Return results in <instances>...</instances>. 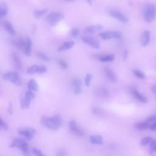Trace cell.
Masks as SVG:
<instances>
[{
  "label": "cell",
  "mask_w": 156,
  "mask_h": 156,
  "mask_svg": "<svg viewBox=\"0 0 156 156\" xmlns=\"http://www.w3.org/2000/svg\"><path fill=\"white\" fill-rule=\"evenodd\" d=\"M95 94L99 98H107L109 96L110 93L109 91L105 87H97L95 90Z\"/></svg>",
  "instance_id": "7c38bea8"
},
{
  "label": "cell",
  "mask_w": 156,
  "mask_h": 156,
  "mask_svg": "<svg viewBox=\"0 0 156 156\" xmlns=\"http://www.w3.org/2000/svg\"><path fill=\"white\" fill-rule=\"evenodd\" d=\"M32 98L28 96L26 94H24V97L21 99V109L25 110L28 109L30 105V102L32 101Z\"/></svg>",
  "instance_id": "e0dca14e"
},
{
  "label": "cell",
  "mask_w": 156,
  "mask_h": 156,
  "mask_svg": "<svg viewBox=\"0 0 156 156\" xmlns=\"http://www.w3.org/2000/svg\"><path fill=\"white\" fill-rule=\"evenodd\" d=\"M2 26L9 34H10L12 35H14L15 34V33H16L15 30L13 26L12 25V24L10 22H9L7 21H4L2 23Z\"/></svg>",
  "instance_id": "7402d4cb"
},
{
  "label": "cell",
  "mask_w": 156,
  "mask_h": 156,
  "mask_svg": "<svg viewBox=\"0 0 156 156\" xmlns=\"http://www.w3.org/2000/svg\"><path fill=\"white\" fill-rule=\"evenodd\" d=\"M12 43L18 49L23 50L25 45V38H19L16 40L13 41Z\"/></svg>",
  "instance_id": "d4e9b609"
},
{
  "label": "cell",
  "mask_w": 156,
  "mask_h": 156,
  "mask_svg": "<svg viewBox=\"0 0 156 156\" xmlns=\"http://www.w3.org/2000/svg\"><path fill=\"white\" fill-rule=\"evenodd\" d=\"M7 112L9 114H12V112H13V108H12V105L10 102L9 103V105H8V107H7Z\"/></svg>",
  "instance_id": "ab89813d"
},
{
  "label": "cell",
  "mask_w": 156,
  "mask_h": 156,
  "mask_svg": "<svg viewBox=\"0 0 156 156\" xmlns=\"http://www.w3.org/2000/svg\"><path fill=\"white\" fill-rule=\"evenodd\" d=\"M132 93L133 96L140 102L142 103H146L147 102V99L142 94H141L138 90L133 88L132 90Z\"/></svg>",
  "instance_id": "d6986e66"
},
{
  "label": "cell",
  "mask_w": 156,
  "mask_h": 156,
  "mask_svg": "<svg viewBox=\"0 0 156 156\" xmlns=\"http://www.w3.org/2000/svg\"><path fill=\"white\" fill-rule=\"evenodd\" d=\"M32 153L34 155H36L37 156H44V155H45L40 150H39L37 148H33L32 149Z\"/></svg>",
  "instance_id": "74e56055"
},
{
  "label": "cell",
  "mask_w": 156,
  "mask_h": 156,
  "mask_svg": "<svg viewBox=\"0 0 156 156\" xmlns=\"http://www.w3.org/2000/svg\"><path fill=\"white\" fill-rule=\"evenodd\" d=\"M82 40L94 49H99L100 48V43L95 38L90 36H83L82 37Z\"/></svg>",
  "instance_id": "52a82bcc"
},
{
  "label": "cell",
  "mask_w": 156,
  "mask_h": 156,
  "mask_svg": "<svg viewBox=\"0 0 156 156\" xmlns=\"http://www.w3.org/2000/svg\"><path fill=\"white\" fill-rule=\"evenodd\" d=\"M92 112L97 115V116H103L104 114V112L103 111L102 109H101V108L98 107H93L92 108Z\"/></svg>",
  "instance_id": "f546056e"
},
{
  "label": "cell",
  "mask_w": 156,
  "mask_h": 156,
  "mask_svg": "<svg viewBox=\"0 0 156 156\" xmlns=\"http://www.w3.org/2000/svg\"><path fill=\"white\" fill-rule=\"evenodd\" d=\"M104 71L105 75L111 82L115 83L116 81V76L115 73L111 69H110L109 68L105 67L104 69Z\"/></svg>",
  "instance_id": "2e32d148"
},
{
  "label": "cell",
  "mask_w": 156,
  "mask_h": 156,
  "mask_svg": "<svg viewBox=\"0 0 156 156\" xmlns=\"http://www.w3.org/2000/svg\"><path fill=\"white\" fill-rule=\"evenodd\" d=\"M27 142L26 141H24V140L20 139V138H16L12 141V143L10 145V147L12 148L17 147V148L20 149L24 144H25Z\"/></svg>",
  "instance_id": "603a6c76"
},
{
  "label": "cell",
  "mask_w": 156,
  "mask_h": 156,
  "mask_svg": "<svg viewBox=\"0 0 156 156\" xmlns=\"http://www.w3.org/2000/svg\"><path fill=\"white\" fill-rule=\"evenodd\" d=\"M63 18V15L60 12H51L45 18L48 23L52 26H55Z\"/></svg>",
  "instance_id": "277c9868"
},
{
  "label": "cell",
  "mask_w": 156,
  "mask_h": 156,
  "mask_svg": "<svg viewBox=\"0 0 156 156\" xmlns=\"http://www.w3.org/2000/svg\"><path fill=\"white\" fill-rule=\"evenodd\" d=\"M71 34L72 35V37H74V38H77L79 34V29L76 28V27H74L73 29H71Z\"/></svg>",
  "instance_id": "8d00e7d4"
},
{
  "label": "cell",
  "mask_w": 156,
  "mask_h": 156,
  "mask_svg": "<svg viewBox=\"0 0 156 156\" xmlns=\"http://www.w3.org/2000/svg\"><path fill=\"white\" fill-rule=\"evenodd\" d=\"M152 91L154 93L156 94V83L155 85H154L152 87Z\"/></svg>",
  "instance_id": "f6af8a7d"
},
{
  "label": "cell",
  "mask_w": 156,
  "mask_h": 156,
  "mask_svg": "<svg viewBox=\"0 0 156 156\" xmlns=\"http://www.w3.org/2000/svg\"><path fill=\"white\" fill-rule=\"evenodd\" d=\"M110 15L111 16H112L113 18L119 20V21L123 23H126L128 22V18L127 16H126L125 15H124L123 13H121L120 12L118 11V10H111L110 12Z\"/></svg>",
  "instance_id": "8fae6325"
},
{
  "label": "cell",
  "mask_w": 156,
  "mask_h": 156,
  "mask_svg": "<svg viewBox=\"0 0 156 156\" xmlns=\"http://www.w3.org/2000/svg\"><path fill=\"white\" fill-rule=\"evenodd\" d=\"M92 75L90 73H88L86 74V76H85V85L87 86V87H89L90 85V82H91V80L92 79Z\"/></svg>",
  "instance_id": "836d02e7"
},
{
  "label": "cell",
  "mask_w": 156,
  "mask_h": 156,
  "mask_svg": "<svg viewBox=\"0 0 156 156\" xmlns=\"http://www.w3.org/2000/svg\"><path fill=\"white\" fill-rule=\"evenodd\" d=\"M36 55H37V56L38 58H40V59H41V60H44V61L49 62V61L50 60L49 58L45 54H44V53H43V52H37Z\"/></svg>",
  "instance_id": "d6a6232c"
},
{
  "label": "cell",
  "mask_w": 156,
  "mask_h": 156,
  "mask_svg": "<svg viewBox=\"0 0 156 156\" xmlns=\"http://www.w3.org/2000/svg\"><path fill=\"white\" fill-rule=\"evenodd\" d=\"M99 37L104 40L116 38L119 39L122 37V34L119 31H106L99 34Z\"/></svg>",
  "instance_id": "8992f818"
},
{
  "label": "cell",
  "mask_w": 156,
  "mask_h": 156,
  "mask_svg": "<svg viewBox=\"0 0 156 156\" xmlns=\"http://www.w3.org/2000/svg\"><path fill=\"white\" fill-rule=\"evenodd\" d=\"M3 79L7 81H10L13 84L20 86L21 84V80L19 76V74L16 72L9 71L4 73L2 75Z\"/></svg>",
  "instance_id": "3957f363"
},
{
  "label": "cell",
  "mask_w": 156,
  "mask_h": 156,
  "mask_svg": "<svg viewBox=\"0 0 156 156\" xmlns=\"http://www.w3.org/2000/svg\"><path fill=\"white\" fill-rule=\"evenodd\" d=\"M67 1H72V0H67Z\"/></svg>",
  "instance_id": "7dc6e473"
},
{
  "label": "cell",
  "mask_w": 156,
  "mask_h": 156,
  "mask_svg": "<svg viewBox=\"0 0 156 156\" xmlns=\"http://www.w3.org/2000/svg\"><path fill=\"white\" fill-rule=\"evenodd\" d=\"M87 2H88V4H92V1H93V0H87Z\"/></svg>",
  "instance_id": "bcb514c9"
},
{
  "label": "cell",
  "mask_w": 156,
  "mask_h": 156,
  "mask_svg": "<svg viewBox=\"0 0 156 156\" xmlns=\"http://www.w3.org/2000/svg\"><path fill=\"white\" fill-rule=\"evenodd\" d=\"M47 12V10L43 9V10H36L34 11V16L35 18L39 19L41 18Z\"/></svg>",
  "instance_id": "f1b7e54d"
},
{
  "label": "cell",
  "mask_w": 156,
  "mask_h": 156,
  "mask_svg": "<svg viewBox=\"0 0 156 156\" xmlns=\"http://www.w3.org/2000/svg\"><path fill=\"white\" fill-rule=\"evenodd\" d=\"M69 127L70 130L73 132L75 135L78 136H83L85 133L84 132L82 131L80 128H79L77 126L76 122L75 120L72 119L69 122Z\"/></svg>",
  "instance_id": "30bf717a"
},
{
  "label": "cell",
  "mask_w": 156,
  "mask_h": 156,
  "mask_svg": "<svg viewBox=\"0 0 156 156\" xmlns=\"http://www.w3.org/2000/svg\"><path fill=\"white\" fill-rule=\"evenodd\" d=\"M115 59V55L114 54H109L104 56H100L98 57V60L102 62H112Z\"/></svg>",
  "instance_id": "4316f807"
},
{
  "label": "cell",
  "mask_w": 156,
  "mask_h": 156,
  "mask_svg": "<svg viewBox=\"0 0 156 156\" xmlns=\"http://www.w3.org/2000/svg\"><path fill=\"white\" fill-rule=\"evenodd\" d=\"M89 141L91 143L94 144H102L103 143L102 136L100 135H93L89 137Z\"/></svg>",
  "instance_id": "ffe728a7"
},
{
  "label": "cell",
  "mask_w": 156,
  "mask_h": 156,
  "mask_svg": "<svg viewBox=\"0 0 156 156\" xmlns=\"http://www.w3.org/2000/svg\"><path fill=\"white\" fill-rule=\"evenodd\" d=\"M156 17V7L153 4H147L144 9V19L147 23L152 22Z\"/></svg>",
  "instance_id": "7a4b0ae2"
},
{
  "label": "cell",
  "mask_w": 156,
  "mask_h": 156,
  "mask_svg": "<svg viewBox=\"0 0 156 156\" xmlns=\"http://www.w3.org/2000/svg\"><path fill=\"white\" fill-rule=\"evenodd\" d=\"M62 118L58 114L51 117L44 116L41 118V123L42 125L51 130H57L60 129L62 125Z\"/></svg>",
  "instance_id": "6da1fadb"
},
{
  "label": "cell",
  "mask_w": 156,
  "mask_h": 156,
  "mask_svg": "<svg viewBox=\"0 0 156 156\" xmlns=\"http://www.w3.org/2000/svg\"><path fill=\"white\" fill-rule=\"evenodd\" d=\"M20 135L23 136L29 140H32L37 135V130L32 127H26L20 129L18 131Z\"/></svg>",
  "instance_id": "5b68a950"
},
{
  "label": "cell",
  "mask_w": 156,
  "mask_h": 156,
  "mask_svg": "<svg viewBox=\"0 0 156 156\" xmlns=\"http://www.w3.org/2000/svg\"><path fill=\"white\" fill-rule=\"evenodd\" d=\"M149 152L151 154H154V153L156 152V146H153V147H150Z\"/></svg>",
  "instance_id": "7bdbcfd3"
},
{
  "label": "cell",
  "mask_w": 156,
  "mask_h": 156,
  "mask_svg": "<svg viewBox=\"0 0 156 156\" xmlns=\"http://www.w3.org/2000/svg\"><path fill=\"white\" fill-rule=\"evenodd\" d=\"M149 129H150L151 130L156 131V122H155L154 123L152 124L150 126Z\"/></svg>",
  "instance_id": "60d3db41"
},
{
  "label": "cell",
  "mask_w": 156,
  "mask_h": 156,
  "mask_svg": "<svg viewBox=\"0 0 156 156\" xmlns=\"http://www.w3.org/2000/svg\"><path fill=\"white\" fill-rule=\"evenodd\" d=\"M57 63L58 64L59 66H60L62 69H66L67 68H68L67 63H66L65 61H63V60H61V59L57 60Z\"/></svg>",
  "instance_id": "e575fe53"
},
{
  "label": "cell",
  "mask_w": 156,
  "mask_h": 156,
  "mask_svg": "<svg viewBox=\"0 0 156 156\" xmlns=\"http://www.w3.org/2000/svg\"><path fill=\"white\" fill-rule=\"evenodd\" d=\"M0 127L2 129H4V130H7L9 128L7 123L2 118H1V121H0Z\"/></svg>",
  "instance_id": "f35d334b"
},
{
  "label": "cell",
  "mask_w": 156,
  "mask_h": 156,
  "mask_svg": "<svg viewBox=\"0 0 156 156\" xmlns=\"http://www.w3.org/2000/svg\"><path fill=\"white\" fill-rule=\"evenodd\" d=\"M57 155H65L66 153H65L64 151H58Z\"/></svg>",
  "instance_id": "ee69618b"
},
{
  "label": "cell",
  "mask_w": 156,
  "mask_h": 156,
  "mask_svg": "<svg viewBox=\"0 0 156 156\" xmlns=\"http://www.w3.org/2000/svg\"><path fill=\"white\" fill-rule=\"evenodd\" d=\"M149 124L147 122H146V121L144 122H136L134 124V127L136 129L138 130H143L145 129H147L148 128H149Z\"/></svg>",
  "instance_id": "cb8c5ba5"
},
{
  "label": "cell",
  "mask_w": 156,
  "mask_h": 156,
  "mask_svg": "<svg viewBox=\"0 0 156 156\" xmlns=\"http://www.w3.org/2000/svg\"><path fill=\"white\" fill-rule=\"evenodd\" d=\"M71 87L73 90V91L76 94H79L82 91V81L80 79L74 78L71 79Z\"/></svg>",
  "instance_id": "9c48e42d"
},
{
  "label": "cell",
  "mask_w": 156,
  "mask_h": 156,
  "mask_svg": "<svg viewBox=\"0 0 156 156\" xmlns=\"http://www.w3.org/2000/svg\"><path fill=\"white\" fill-rule=\"evenodd\" d=\"M103 27L101 25H94L87 27L84 30V33L85 34H93L96 32L102 30Z\"/></svg>",
  "instance_id": "9a60e30c"
},
{
  "label": "cell",
  "mask_w": 156,
  "mask_h": 156,
  "mask_svg": "<svg viewBox=\"0 0 156 156\" xmlns=\"http://www.w3.org/2000/svg\"><path fill=\"white\" fill-rule=\"evenodd\" d=\"M74 45V41H65L63 43H62L58 48L57 51L58 52H62L65 51H67L72 48Z\"/></svg>",
  "instance_id": "ac0fdd59"
},
{
  "label": "cell",
  "mask_w": 156,
  "mask_h": 156,
  "mask_svg": "<svg viewBox=\"0 0 156 156\" xmlns=\"http://www.w3.org/2000/svg\"><path fill=\"white\" fill-rule=\"evenodd\" d=\"M128 57V51L127 50H124L123 52V60H126Z\"/></svg>",
  "instance_id": "b9f144b4"
},
{
  "label": "cell",
  "mask_w": 156,
  "mask_h": 156,
  "mask_svg": "<svg viewBox=\"0 0 156 156\" xmlns=\"http://www.w3.org/2000/svg\"><path fill=\"white\" fill-rule=\"evenodd\" d=\"M146 122H147L149 124V126H151L152 124L154 123L155 122H156V116L155 115H151L147 117V118L146 120ZM150 127V126H149Z\"/></svg>",
  "instance_id": "d590c367"
},
{
  "label": "cell",
  "mask_w": 156,
  "mask_h": 156,
  "mask_svg": "<svg viewBox=\"0 0 156 156\" xmlns=\"http://www.w3.org/2000/svg\"><path fill=\"white\" fill-rule=\"evenodd\" d=\"M47 71V68L44 65H34L30 66L27 69V73L29 74H32L34 73H44Z\"/></svg>",
  "instance_id": "ba28073f"
},
{
  "label": "cell",
  "mask_w": 156,
  "mask_h": 156,
  "mask_svg": "<svg viewBox=\"0 0 156 156\" xmlns=\"http://www.w3.org/2000/svg\"><path fill=\"white\" fill-rule=\"evenodd\" d=\"M153 138L151 136H146L143 138L141 141H140V144L143 146H145L146 145L149 144V143H151V141H152Z\"/></svg>",
  "instance_id": "4dcf8cb0"
},
{
  "label": "cell",
  "mask_w": 156,
  "mask_h": 156,
  "mask_svg": "<svg viewBox=\"0 0 156 156\" xmlns=\"http://www.w3.org/2000/svg\"><path fill=\"white\" fill-rule=\"evenodd\" d=\"M12 57L13 63L15 66L18 69H21L22 67H23L22 62H21L20 58L18 57V55L16 53H12Z\"/></svg>",
  "instance_id": "44dd1931"
},
{
  "label": "cell",
  "mask_w": 156,
  "mask_h": 156,
  "mask_svg": "<svg viewBox=\"0 0 156 156\" xmlns=\"http://www.w3.org/2000/svg\"><path fill=\"white\" fill-rule=\"evenodd\" d=\"M27 88L29 90L34 91H37L38 89V85L37 82L34 79H30L27 83Z\"/></svg>",
  "instance_id": "484cf974"
},
{
  "label": "cell",
  "mask_w": 156,
  "mask_h": 156,
  "mask_svg": "<svg viewBox=\"0 0 156 156\" xmlns=\"http://www.w3.org/2000/svg\"><path fill=\"white\" fill-rule=\"evenodd\" d=\"M151 34L150 31L145 30L143 32L141 36V44L143 46H146L150 42Z\"/></svg>",
  "instance_id": "4fadbf2b"
},
{
  "label": "cell",
  "mask_w": 156,
  "mask_h": 156,
  "mask_svg": "<svg viewBox=\"0 0 156 156\" xmlns=\"http://www.w3.org/2000/svg\"><path fill=\"white\" fill-rule=\"evenodd\" d=\"M133 74L135 76H136L138 78L143 79L145 77V74L144 73H143L142 71L138 70V69H133Z\"/></svg>",
  "instance_id": "1f68e13d"
},
{
  "label": "cell",
  "mask_w": 156,
  "mask_h": 156,
  "mask_svg": "<svg viewBox=\"0 0 156 156\" xmlns=\"http://www.w3.org/2000/svg\"><path fill=\"white\" fill-rule=\"evenodd\" d=\"M24 54L27 56H30L32 52V41L30 38L27 37L25 38V45L23 49Z\"/></svg>",
  "instance_id": "5bb4252c"
},
{
  "label": "cell",
  "mask_w": 156,
  "mask_h": 156,
  "mask_svg": "<svg viewBox=\"0 0 156 156\" xmlns=\"http://www.w3.org/2000/svg\"><path fill=\"white\" fill-rule=\"evenodd\" d=\"M8 12V8L5 4L1 3L0 5V18H3L6 16Z\"/></svg>",
  "instance_id": "83f0119b"
}]
</instances>
